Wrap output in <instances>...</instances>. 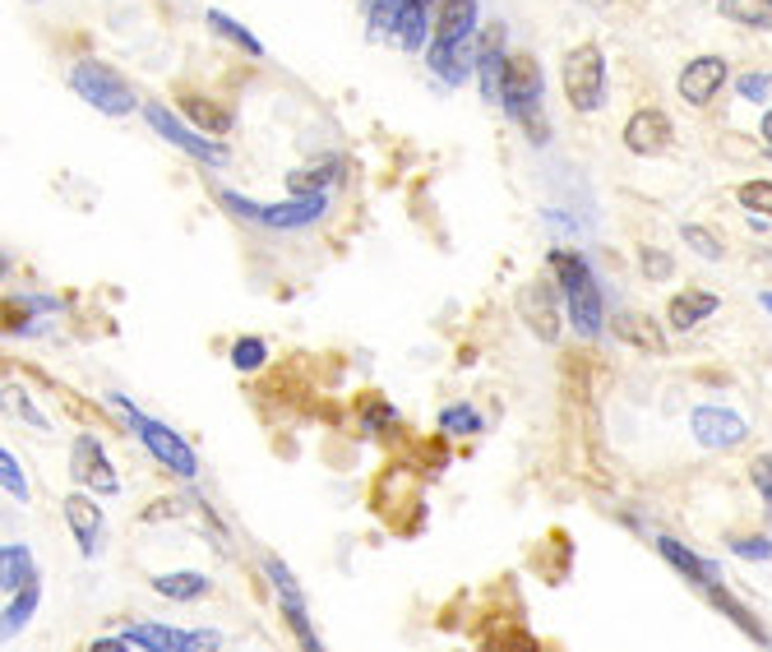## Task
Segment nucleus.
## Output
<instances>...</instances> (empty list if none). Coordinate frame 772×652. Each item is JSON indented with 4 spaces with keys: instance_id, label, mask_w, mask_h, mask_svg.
Segmentation results:
<instances>
[{
    "instance_id": "nucleus-1",
    "label": "nucleus",
    "mask_w": 772,
    "mask_h": 652,
    "mask_svg": "<svg viewBox=\"0 0 772 652\" xmlns=\"http://www.w3.org/2000/svg\"><path fill=\"white\" fill-rule=\"evenodd\" d=\"M551 273L560 282L564 292V310H569V324H574V333L583 338H596L606 324V301H602V288H596V278L588 269V260L579 250H551Z\"/></svg>"
},
{
    "instance_id": "nucleus-2",
    "label": "nucleus",
    "mask_w": 772,
    "mask_h": 652,
    "mask_svg": "<svg viewBox=\"0 0 772 652\" xmlns=\"http://www.w3.org/2000/svg\"><path fill=\"white\" fill-rule=\"evenodd\" d=\"M227 639L218 630H177V625H126L117 639H98L93 652H218Z\"/></svg>"
},
{
    "instance_id": "nucleus-3",
    "label": "nucleus",
    "mask_w": 772,
    "mask_h": 652,
    "mask_svg": "<svg viewBox=\"0 0 772 652\" xmlns=\"http://www.w3.org/2000/svg\"><path fill=\"white\" fill-rule=\"evenodd\" d=\"M560 79H564V98L579 117H592V111L606 107V51L596 42L569 47L560 61Z\"/></svg>"
},
{
    "instance_id": "nucleus-4",
    "label": "nucleus",
    "mask_w": 772,
    "mask_h": 652,
    "mask_svg": "<svg viewBox=\"0 0 772 652\" xmlns=\"http://www.w3.org/2000/svg\"><path fill=\"white\" fill-rule=\"evenodd\" d=\"M541 61L537 56H528V51H519V56H509V70H504V98H500V107H504V117L513 121V126H532V139L537 144H547V126H541Z\"/></svg>"
},
{
    "instance_id": "nucleus-5",
    "label": "nucleus",
    "mask_w": 772,
    "mask_h": 652,
    "mask_svg": "<svg viewBox=\"0 0 772 652\" xmlns=\"http://www.w3.org/2000/svg\"><path fill=\"white\" fill-rule=\"evenodd\" d=\"M111 408H121V421L126 427L144 440V449L153 453V459L167 468V472H177V477H186V481H194L199 477V459H194V449L171 431V427H162L158 417H144V412H134V403L130 399H121V393H111Z\"/></svg>"
},
{
    "instance_id": "nucleus-6",
    "label": "nucleus",
    "mask_w": 772,
    "mask_h": 652,
    "mask_svg": "<svg viewBox=\"0 0 772 652\" xmlns=\"http://www.w3.org/2000/svg\"><path fill=\"white\" fill-rule=\"evenodd\" d=\"M70 89L89 102V107H98L102 117H130V111L139 107V98H134V89H130V79H121V70H111V66H102V61H79V66H70Z\"/></svg>"
},
{
    "instance_id": "nucleus-7",
    "label": "nucleus",
    "mask_w": 772,
    "mask_h": 652,
    "mask_svg": "<svg viewBox=\"0 0 772 652\" xmlns=\"http://www.w3.org/2000/svg\"><path fill=\"white\" fill-rule=\"evenodd\" d=\"M144 121H149V130H153L158 139H167V144H177L181 153H190L199 167H227V162H232V149H227L222 139H213V134H204V130L186 126L177 111H167L162 102H144Z\"/></svg>"
},
{
    "instance_id": "nucleus-8",
    "label": "nucleus",
    "mask_w": 772,
    "mask_h": 652,
    "mask_svg": "<svg viewBox=\"0 0 772 652\" xmlns=\"http://www.w3.org/2000/svg\"><path fill=\"white\" fill-rule=\"evenodd\" d=\"M264 574H269V583H273V592H278V611H282V620H288V630L297 634V643L301 648H320V634H314V625H310V611H305V592H301V583H297V574L282 564L278 555H269L264 560Z\"/></svg>"
},
{
    "instance_id": "nucleus-9",
    "label": "nucleus",
    "mask_w": 772,
    "mask_h": 652,
    "mask_svg": "<svg viewBox=\"0 0 772 652\" xmlns=\"http://www.w3.org/2000/svg\"><path fill=\"white\" fill-rule=\"evenodd\" d=\"M509 28L495 19L491 28L477 33V89H481V102L500 107L504 98V70H509Z\"/></svg>"
},
{
    "instance_id": "nucleus-10",
    "label": "nucleus",
    "mask_w": 772,
    "mask_h": 652,
    "mask_svg": "<svg viewBox=\"0 0 772 652\" xmlns=\"http://www.w3.org/2000/svg\"><path fill=\"white\" fill-rule=\"evenodd\" d=\"M70 477L79 481L83 491H93V495H121V477H117V468H111V459H107V449H102L98 435H79L74 440Z\"/></svg>"
},
{
    "instance_id": "nucleus-11",
    "label": "nucleus",
    "mask_w": 772,
    "mask_h": 652,
    "mask_svg": "<svg viewBox=\"0 0 772 652\" xmlns=\"http://www.w3.org/2000/svg\"><path fill=\"white\" fill-rule=\"evenodd\" d=\"M560 305H564V292L555 288L551 278H537L523 288L519 297V315L523 324L541 338V343H560Z\"/></svg>"
},
{
    "instance_id": "nucleus-12",
    "label": "nucleus",
    "mask_w": 772,
    "mask_h": 652,
    "mask_svg": "<svg viewBox=\"0 0 772 652\" xmlns=\"http://www.w3.org/2000/svg\"><path fill=\"white\" fill-rule=\"evenodd\" d=\"M620 139H624V149H629V153L656 158V153H666V149L675 144V126H671V117H666L662 107H639L634 117L624 121Z\"/></svg>"
},
{
    "instance_id": "nucleus-13",
    "label": "nucleus",
    "mask_w": 772,
    "mask_h": 652,
    "mask_svg": "<svg viewBox=\"0 0 772 652\" xmlns=\"http://www.w3.org/2000/svg\"><path fill=\"white\" fill-rule=\"evenodd\" d=\"M690 431H694V440L703 444V449H735V444H745L750 440V421L740 417L735 408H694V417H690Z\"/></svg>"
},
{
    "instance_id": "nucleus-14",
    "label": "nucleus",
    "mask_w": 772,
    "mask_h": 652,
    "mask_svg": "<svg viewBox=\"0 0 772 652\" xmlns=\"http://www.w3.org/2000/svg\"><path fill=\"white\" fill-rule=\"evenodd\" d=\"M324 213H329L324 194H292L282 204H260V227H269V232H305Z\"/></svg>"
},
{
    "instance_id": "nucleus-15",
    "label": "nucleus",
    "mask_w": 772,
    "mask_h": 652,
    "mask_svg": "<svg viewBox=\"0 0 772 652\" xmlns=\"http://www.w3.org/2000/svg\"><path fill=\"white\" fill-rule=\"evenodd\" d=\"M726 79H731V70H726V61L722 56H699V61H690L680 70V98L690 102V107H708L712 98H718L722 89H726Z\"/></svg>"
},
{
    "instance_id": "nucleus-16",
    "label": "nucleus",
    "mask_w": 772,
    "mask_h": 652,
    "mask_svg": "<svg viewBox=\"0 0 772 652\" xmlns=\"http://www.w3.org/2000/svg\"><path fill=\"white\" fill-rule=\"evenodd\" d=\"M611 338H620L624 348L652 352V357H662V352H666V333H662V324H656L652 315H643V310H615V315H611Z\"/></svg>"
},
{
    "instance_id": "nucleus-17",
    "label": "nucleus",
    "mask_w": 772,
    "mask_h": 652,
    "mask_svg": "<svg viewBox=\"0 0 772 652\" xmlns=\"http://www.w3.org/2000/svg\"><path fill=\"white\" fill-rule=\"evenodd\" d=\"M61 514H66V523H70V536L79 542V551H83V555H98V542H102V509L93 504V495H83V491L66 495V500H61Z\"/></svg>"
},
{
    "instance_id": "nucleus-18",
    "label": "nucleus",
    "mask_w": 772,
    "mask_h": 652,
    "mask_svg": "<svg viewBox=\"0 0 772 652\" xmlns=\"http://www.w3.org/2000/svg\"><path fill=\"white\" fill-rule=\"evenodd\" d=\"M656 551H662V560L671 564L675 574H684L690 583H699V588H712V583H722V564L718 560H703L699 551H690L684 542H675V536H656Z\"/></svg>"
},
{
    "instance_id": "nucleus-19",
    "label": "nucleus",
    "mask_w": 772,
    "mask_h": 652,
    "mask_svg": "<svg viewBox=\"0 0 772 652\" xmlns=\"http://www.w3.org/2000/svg\"><path fill=\"white\" fill-rule=\"evenodd\" d=\"M477 0H440L435 6V38L431 42H468L477 38Z\"/></svg>"
},
{
    "instance_id": "nucleus-20",
    "label": "nucleus",
    "mask_w": 772,
    "mask_h": 652,
    "mask_svg": "<svg viewBox=\"0 0 772 652\" xmlns=\"http://www.w3.org/2000/svg\"><path fill=\"white\" fill-rule=\"evenodd\" d=\"M718 305H722V297L718 292H699V288H690V292H675L671 297V329L675 333H690L694 324H703L708 315H718Z\"/></svg>"
},
{
    "instance_id": "nucleus-21",
    "label": "nucleus",
    "mask_w": 772,
    "mask_h": 652,
    "mask_svg": "<svg viewBox=\"0 0 772 652\" xmlns=\"http://www.w3.org/2000/svg\"><path fill=\"white\" fill-rule=\"evenodd\" d=\"M209 579L204 574H194V570H171V574H158L153 579V592L167 602H199V598H209Z\"/></svg>"
},
{
    "instance_id": "nucleus-22",
    "label": "nucleus",
    "mask_w": 772,
    "mask_h": 652,
    "mask_svg": "<svg viewBox=\"0 0 772 652\" xmlns=\"http://www.w3.org/2000/svg\"><path fill=\"white\" fill-rule=\"evenodd\" d=\"M38 579V560L28 546H6L0 551V588H6V598H14L19 588H28Z\"/></svg>"
},
{
    "instance_id": "nucleus-23",
    "label": "nucleus",
    "mask_w": 772,
    "mask_h": 652,
    "mask_svg": "<svg viewBox=\"0 0 772 652\" xmlns=\"http://www.w3.org/2000/svg\"><path fill=\"white\" fill-rule=\"evenodd\" d=\"M38 602H42V579H33L28 588H19L14 598L6 602V615H0V634H6V643H10L14 634H23V625H28V620H33Z\"/></svg>"
},
{
    "instance_id": "nucleus-24",
    "label": "nucleus",
    "mask_w": 772,
    "mask_h": 652,
    "mask_svg": "<svg viewBox=\"0 0 772 652\" xmlns=\"http://www.w3.org/2000/svg\"><path fill=\"white\" fill-rule=\"evenodd\" d=\"M431 14H435V6H408L403 14H398L393 42L403 51H425L431 47Z\"/></svg>"
},
{
    "instance_id": "nucleus-25",
    "label": "nucleus",
    "mask_w": 772,
    "mask_h": 652,
    "mask_svg": "<svg viewBox=\"0 0 772 652\" xmlns=\"http://www.w3.org/2000/svg\"><path fill=\"white\" fill-rule=\"evenodd\" d=\"M342 181V158H324V162H314V167H301V172L288 177V190L297 194H324Z\"/></svg>"
},
{
    "instance_id": "nucleus-26",
    "label": "nucleus",
    "mask_w": 772,
    "mask_h": 652,
    "mask_svg": "<svg viewBox=\"0 0 772 652\" xmlns=\"http://www.w3.org/2000/svg\"><path fill=\"white\" fill-rule=\"evenodd\" d=\"M703 592H708V602H712V606H718L722 615H731V620H735V625H740V630H745V634H750L754 643H772V639L763 634V625H759V620H754V611H745V606H740V602L731 598V592H726L722 583H712V588H703Z\"/></svg>"
},
{
    "instance_id": "nucleus-27",
    "label": "nucleus",
    "mask_w": 772,
    "mask_h": 652,
    "mask_svg": "<svg viewBox=\"0 0 772 652\" xmlns=\"http://www.w3.org/2000/svg\"><path fill=\"white\" fill-rule=\"evenodd\" d=\"M186 111H190L194 130H204V134H213V139L232 130V111L218 107V102H209V98H194V93H186Z\"/></svg>"
},
{
    "instance_id": "nucleus-28",
    "label": "nucleus",
    "mask_w": 772,
    "mask_h": 652,
    "mask_svg": "<svg viewBox=\"0 0 772 652\" xmlns=\"http://www.w3.org/2000/svg\"><path fill=\"white\" fill-rule=\"evenodd\" d=\"M718 14L740 28H772V0H718Z\"/></svg>"
},
{
    "instance_id": "nucleus-29",
    "label": "nucleus",
    "mask_w": 772,
    "mask_h": 652,
    "mask_svg": "<svg viewBox=\"0 0 772 652\" xmlns=\"http://www.w3.org/2000/svg\"><path fill=\"white\" fill-rule=\"evenodd\" d=\"M209 28H213L218 38H227V42H232L237 51H245V56H264V42L254 38V33H250L245 23H237V19H227L222 10H209Z\"/></svg>"
},
{
    "instance_id": "nucleus-30",
    "label": "nucleus",
    "mask_w": 772,
    "mask_h": 652,
    "mask_svg": "<svg viewBox=\"0 0 772 652\" xmlns=\"http://www.w3.org/2000/svg\"><path fill=\"white\" fill-rule=\"evenodd\" d=\"M398 14H403V10H398L393 0H370V6H365V38L370 42L393 38L398 33Z\"/></svg>"
},
{
    "instance_id": "nucleus-31",
    "label": "nucleus",
    "mask_w": 772,
    "mask_h": 652,
    "mask_svg": "<svg viewBox=\"0 0 772 652\" xmlns=\"http://www.w3.org/2000/svg\"><path fill=\"white\" fill-rule=\"evenodd\" d=\"M440 431L444 435H481L485 431V417L477 408H468V403H453V408L440 412Z\"/></svg>"
},
{
    "instance_id": "nucleus-32",
    "label": "nucleus",
    "mask_w": 772,
    "mask_h": 652,
    "mask_svg": "<svg viewBox=\"0 0 772 652\" xmlns=\"http://www.w3.org/2000/svg\"><path fill=\"white\" fill-rule=\"evenodd\" d=\"M680 237H684V245H690V250L699 254V260H708V264H718L722 254H726V245H722L718 237H712L708 227H699V222H684V227H680Z\"/></svg>"
},
{
    "instance_id": "nucleus-33",
    "label": "nucleus",
    "mask_w": 772,
    "mask_h": 652,
    "mask_svg": "<svg viewBox=\"0 0 772 652\" xmlns=\"http://www.w3.org/2000/svg\"><path fill=\"white\" fill-rule=\"evenodd\" d=\"M232 365L241 375H254L260 365H269V343H264V338H237V343H232Z\"/></svg>"
},
{
    "instance_id": "nucleus-34",
    "label": "nucleus",
    "mask_w": 772,
    "mask_h": 652,
    "mask_svg": "<svg viewBox=\"0 0 772 652\" xmlns=\"http://www.w3.org/2000/svg\"><path fill=\"white\" fill-rule=\"evenodd\" d=\"M750 487L759 491V500H763V523L772 528V453H759V459H750Z\"/></svg>"
},
{
    "instance_id": "nucleus-35",
    "label": "nucleus",
    "mask_w": 772,
    "mask_h": 652,
    "mask_svg": "<svg viewBox=\"0 0 772 652\" xmlns=\"http://www.w3.org/2000/svg\"><path fill=\"white\" fill-rule=\"evenodd\" d=\"M740 209H750L754 218H772V181H745L735 190Z\"/></svg>"
},
{
    "instance_id": "nucleus-36",
    "label": "nucleus",
    "mask_w": 772,
    "mask_h": 652,
    "mask_svg": "<svg viewBox=\"0 0 772 652\" xmlns=\"http://www.w3.org/2000/svg\"><path fill=\"white\" fill-rule=\"evenodd\" d=\"M639 269H643V278L648 282H666L671 273H675V260L666 250H652V245H639Z\"/></svg>"
},
{
    "instance_id": "nucleus-37",
    "label": "nucleus",
    "mask_w": 772,
    "mask_h": 652,
    "mask_svg": "<svg viewBox=\"0 0 772 652\" xmlns=\"http://www.w3.org/2000/svg\"><path fill=\"white\" fill-rule=\"evenodd\" d=\"M6 408H14V412H19V421H28V427H33V431H51V421H47V417H42L33 403H28V393H23L19 384H10V389H6Z\"/></svg>"
},
{
    "instance_id": "nucleus-38",
    "label": "nucleus",
    "mask_w": 772,
    "mask_h": 652,
    "mask_svg": "<svg viewBox=\"0 0 772 652\" xmlns=\"http://www.w3.org/2000/svg\"><path fill=\"white\" fill-rule=\"evenodd\" d=\"M0 481H6V491L23 504L28 500V477H23V468H19V459L10 449H0Z\"/></svg>"
},
{
    "instance_id": "nucleus-39",
    "label": "nucleus",
    "mask_w": 772,
    "mask_h": 652,
    "mask_svg": "<svg viewBox=\"0 0 772 652\" xmlns=\"http://www.w3.org/2000/svg\"><path fill=\"white\" fill-rule=\"evenodd\" d=\"M731 551L740 555V560H772V536H735L731 542Z\"/></svg>"
},
{
    "instance_id": "nucleus-40",
    "label": "nucleus",
    "mask_w": 772,
    "mask_h": 652,
    "mask_svg": "<svg viewBox=\"0 0 772 652\" xmlns=\"http://www.w3.org/2000/svg\"><path fill=\"white\" fill-rule=\"evenodd\" d=\"M735 89H740V98H745V102H763L772 93V74L768 70H754L745 79H735Z\"/></svg>"
},
{
    "instance_id": "nucleus-41",
    "label": "nucleus",
    "mask_w": 772,
    "mask_h": 652,
    "mask_svg": "<svg viewBox=\"0 0 772 652\" xmlns=\"http://www.w3.org/2000/svg\"><path fill=\"white\" fill-rule=\"evenodd\" d=\"M365 421H370V427H393V408L384 403V399H365Z\"/></svg>"
},
{
    "instance_id": "nucleus-42",
    "label": "nucleus",
    "mask_w": 772,
    "mask_h": 652,
    "mask_svg": "<svg viewBox=\"0 0 772 652\" xmlns=\"http://www.w3.org/2000/svg\"><path fill=\"white\" fill-rule=\"evenodd\" d=\"M574 6H583V10H611V0H574Z\"/></svg>"
},
{
    "instance_id": "nucleus-43",
    "label": "nucleus",
    "mask_w": 772,
    "mask_h": 652,
    "mask_svg": "<svg viewBox=\"0 0 772 652\" xmlns=\"http://www.w3.org/2000/svg\"><path fill=\"white\" fill-rule=\"evenodd\" d=\"M763 144L772 149V107H768V117H763Z\"/></svg>"
},
{
    "instance_id": "nucleus-44",
    "label": "nucleus",
    "mask_w": 772,
    "mask_h": 652,
    "mask_svg": "<svg viewBox=\"0 0 772 652\" xmlns=\"http://www.w3.org/2000/svg\"><path fill=\"white\" fill-rule=\"evenodd\" d=\"M398 10H408V6H440V0H393Z\"/></svg>"
},
{
    "instance_id": "nucleus-45",
    "label": "nucleus",
    "mask_w": 772,
    "mask_h": 652,
    "mask_svg": "<svg viewBox=\"0 0 772 652\" xmlns=\"http://www.w3.org/2000/svg\"><path fill=\"white\" fill-rule=\"evenodd\" d=\"M759 305H763V310H772V292H759Z\"/></svg>"
},
{
    "instance_id": "nucleus-46",
    "label": "nucleus",
    "mask_w": 772,
    "mask_h": 652,
    "mask_svg": "<svg viewBox=\"0 0 772 652\" xmlns=\"http://www.w3.org/2000/svg\"><path fill=\"white\" fill-rule=\"evenodd\" d=\"M28 6H42V0H28Z\"/></svg>"
}]
</instances>
